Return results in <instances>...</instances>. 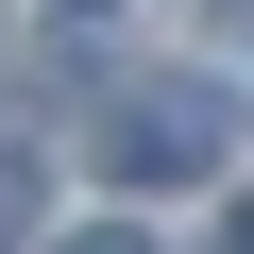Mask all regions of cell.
<instances>
[{"label": "cell", "instance_id": "obj_1", "mask_svg": "<svg viewBox=\"0 0 254 254\" xmlns=\"http://www.w3.org/2000/svg\"><path fill=\"white\" fill-rule=\"evenodd\" d=\"M220 136H237V102H220V85H136V102H102V170H136V187L220 170Z\"/></svg>", "mask_w": 254, "mask_h": 254}, {"label": "cell", "instance_id": "obj_4", "mask_svg": "<svg viewBox=\"0 0 254 254\" xmlns=\"http://www.w3.org/2000/svg\"><path fill=\"white\" fill-rule=\"evenodd\" d=\"M68 17H102V0H68Z\"/></svg>", "mask_w": 254, "mask_h": 254}, {"label": "cell", "instance_id": "obj_2", "mask_svg": "<svg viewBox=\"0 0 254 254\" xmlns=\"http://www.w3.org/2000/svg\"><path fill=\"white\" fill-rule=\"evenodd\" d=\"M51 254H153V237H136V220H85V237H51Z\"/></svg>", "mask_w": 254, "mask_h": 254}, {"label": "cell", "instance_id": "obj_3", "mask_svg": "<svg viewBox=\"0 0 254 254\" xmlns=\"http://www.w3.org/2000/svg\"><path fill=\"white\" fill-rule=\"evenodd\" d=\"M220 254H254V203H237V237H220Z\"/></svg>", "mask_w": 254, "mask_h": 254}]
</instances>
